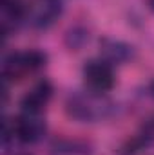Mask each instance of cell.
<instances>
[{
    "instance_id": "obj_1",
    "label": "cell",
    "mask_w": 154,
    "mask_h": 155,
    "mask_svg": "<svg viewBox=\"0 0 154 155\" xmlns=\"http://www.w3.org/2000/svg\"><path fill=\"white\" fill-rule=\"evenodd\" d=\"M64 108L65 114L78 123H100L114 116L118 105L107 94L93 90H76L65 97Z\"/></svg>"
},
{
    "instance_id": "obj_2",
    "label": "cell",
    "mask_w": 154,
    "mask_h": 155,
    "mask_svg": "<svg viewBox=\"0 0 154 155\" xmlns=\"http://www.w3.org/2000/svg\"><path fill=\"white\" fill-rule=\"evenodd\" d=\"M45 65H47V54L40 49L13 51L4 58L2 78L7 85L16 83V81H22L24 78L42 71Z\"/></svg>"
},
{
    "instance_id": "obj_3",
    "label": "cell",
    "mask_w": 154,
    "mask_h": 155,
    "mask_svg": "<svg viewBox=\"0 0 154 155\" xmlns=\"http://www.w3.org/2000/svg\"><path fill=\"white\" fill-rule=\"evenodd\" d=\"M82 76H83L87 90H93V92L107 94L116 85L114 67L102 58H94V60L85 61V65L82 69Z\"/></svg>"
},
{
    "instance_id": "obj_4",
    "label": "cell",
    "mask_w": 154,
    "mask_h": 155,
    "mask_svg": "<svg viewBox=\"0 0 154 155\" xmlns=\"http://www.w3.org/2000/svg\"><path fill=\"white\" fill-rule=\"evenodd\" d=\"M64 13V0H31L27 4V24L37 31L51 29Z\"/></svg>"
},
{
    "instance_id": "obj_5",
    "label": "cell",
    "mask_w": 154,
    "mask_h": 155,
    "mask_svg": "<svg viewBox=\"0 0 154 155\" xmlns=\"http://www.w3.org/2000/svg\"><path fill=\"white\" fill-rule=\"evenodd\" d=\"M15 137L22 144H37L44 139L47 132V123L44 114L35 112H20L13 119Z\"/></svg>"
},
{
    "instance_id": "obj_6",
    "label": "cell",
    "mask_w": 154,
    "mask_h": 155,
    "mask_svg": "<svg viewBox=\"0 0 154 155\" xmlns=\"http://www.w3.org/2000/svg\"><path fill=\"white\" fill-rule=\"evenodd\" d=\"M54 94V87L49 79H40L35 83L20 99V108L22 112H35V114H44L47 105L51 103Z\"/></svg>"
},
{
    "instance_id": "obj_7",
    "label": "cell",
    "mask_w": 154,
    "mask_h": 155,
    "mask_svg": "<svg viewBox=\"0 0 154 155\" xmlns=\"http://www.w3.org/2000/svg\"><path fill=\"white\" fill-rule=\"evenodd\" d=\"M0 22L2 33L7 38L22 24L27 22V2L24 0H0Z\"/></svg>"
},
{
    "instance_id": "obj_8",
    "label": "cell",
    "mask_w": 154,
    "mask_h": 155,
    "mask_svg": "<svg viewBox=\"0 0 154 155\" xmlns=\"http://www.w3.org/2000/svg\"><path fill=\"white\" fill-rule=\"evenodd\" d=\"M134 56H136L134 45H131L123 40L109 38V36H103L100 40V58L109 61L113 67L123 65V63L134 60Z\"/></svg>"
},
{
    "instance_id": "obj_9",
    "label": "cell",
    "mask_w": 154,
    "mask_h": 155,
    "mask_svg": "<svg viewBox=\"0 0 154 155\" xmlns=\"http://www.w3.org/2000/svg\"><path fill=\"white\" fill-rule=\"evenodd\" d=\"M49 155H93V144L85 139L58 137L51 143Z\"/></svg>"
},
{
    "instance_id": "obj_10",
    "label": "cell",
    "mask_w": 154,
    "mask_h": 155,
    "mask_svg": "<svg viewBox=\"0 0 154 155\" xmlns=\"http://www.w3.org/2000/svg\"><path fill=\"white\" fill-rule=\"evenodd\" d=\"M91 40V31L83 24H75L71 25L65 35H64V45L69 51H82Z\"/></svg>"
},
{
    "instance_id": "obj_11",
    "label": "cell",
    "mask_w": 154,
    "mask_h": 155,
    "mask_svg": "<svg viewBox=\"0 0 154 155\" xmlns=\"http://www.w3.org/2000/svg\"><path fill=\"white\" fill-rule=\"evenodd\" d=\"M134 137L142 143L143 148H147V146L154 144V114L152 116H149L145 121H143V124L140 126V132H138Z\"/></svg>"
},
{
    "instance_id": "obj_12",
    "label": "cell",
    "mask_w": 154,
    "mask_h": 155,
    "mask_svg": "<svg viewBox=\"0 0 154 155\" xmlns=\"http://www.w3.org/2000/svg\"><path fill=\"white\" fill-rule=\"evenodd\" d=\"M147 94H149L151 97H154V79L149 83V85H147Z\"/></svg>"
},
{
    "instance_id": "obj_13",
    "label": "cell",
    "mask_w": 154,
    "mask_h": 155,
    "mask_svg": "<svg viewBox=\"0 0 154 155\" xmlns=\"http://www.w3.org/2000/svg\"><path fill=\"white\" fill-rule=\"evenodd\" d=\"M147 5H149V9L154 13V0H147Z\"/></svg>"
},
{
    "instance_id": "obj_14",
    "label": "cell",
    "mask_w": 154,
    "mask_h": 155,
    "mask_svg": "<svg viewBox=\"0 0 154 155\" xmlns=\"http://www.w3.org/2000/svg\"><path fill=\"white\" fill-rule=\"evenodd\" d=\"M18 155H33V153H18Z\"/></svg>"
}]
</instances>
